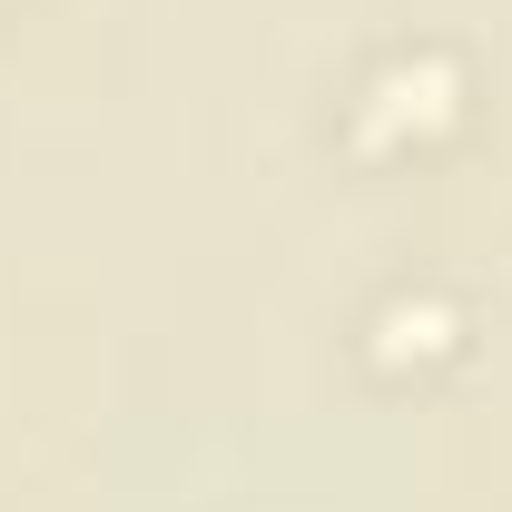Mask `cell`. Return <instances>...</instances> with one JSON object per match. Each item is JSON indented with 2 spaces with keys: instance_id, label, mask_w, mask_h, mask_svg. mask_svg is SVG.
<instances>
[{
  "instance_id": "obj_1",
  "label": "cell",
  "mask_w": 512,
  "mask_h": 512,
  "mask_svg": "<svg viewBox=\"0 0 512 512\" xmlns=\"http://www.w3.org/2000/svg\"><path fill=\"white\" fill-rule=\"evenodd\" d=\"M453 335H463V316L424 286V296H394V306L375 316V355H384V365H404V355L424 365V355H453Z\"/></svg>"
}]
</instances>
